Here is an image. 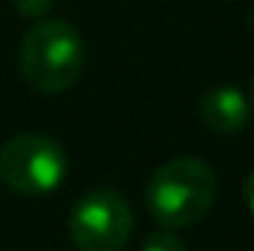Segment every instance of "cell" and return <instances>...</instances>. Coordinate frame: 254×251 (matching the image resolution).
Listing matches in <instances>:
<instances>
[{
    "label": "cell",
    "mask_w": 254,
    "mask_h": 251,
    "mask_svg": "<svg viewBox=\"0 0 254 251\" xmlns=\"http://www.w3.org/2000/svg\"><path fill=\"white\" fill-rule=\"evenodd\" d=\"M252 107H254V83H252Z\"/></svg>",
    "instance_id": "9"
},
{
    "label": "cell",
    "mask_w": 254,
    "mask_h": 251,
    "mask_svg": "<svg viewBox=\"0 0 254 251\" xmlns=\"http://www.w3.org/2000/svg\"><path fill=\"white\" fill-rule=\"evenodd\" d=\"M12 6L24 18H45L54 9V0H12Z\"/></svg>",
    "instance_id": "7"
},
{
    "label": "cell",
    "mask_w": 254,
    "mask_h": 251,
    "mask_svg": "<svg viewBox=\"0 0 254 251\" xmlns=\"http://www.w3.org/2000/svg\"><path fill=\"white\" fill-rule=\"evenodd\" d=\"M139 251H187V246H184V240L172 228H163V231L148 234Z\"/></svg>",
    "instance_id": "6"
},
{
    "label": "cell",
    "mask_w": 254,
    "mask_h": 251,
    "mask_svg": "<svg viewBox=\"0 0 254 251\" xmlns=\"http://www.w3.org/2000/svg\"><path fill=\"white\" fill-rule=\"evenodd\" d=\"M249 116H252V104L234 86H216L201 98V119L216 133H225V136L240 133L249 125Z\"/></svg>",
    "instance_id": "5"
},
{
    "label": "cell",
    "mask_w": 254,
    "mask_h": 251,
    "mask_svg": "<svg viewBox=\"0 0 254 251\" xmlns=\"http://www.w3.org/2000/svg\"><path fill=\"white\" fill-rule=\"evenodd\" d=\"M68 234L80 251H122L133 234V210L119 189L98 187L74 204Z\"/></svg>",
    "instance_id": "4"
},
{
    "label": "cell",
    "mask_w": 254,
    "mask_h": 251,
    "mask_svg": "<svg viewBox=\"0 0 254 251\" xmlns=\"http://www.w3.org/2000/svg\"><path fill=\"white\" fill-rule=\"evenodd\" d=\"M249 21H252V27H254V12H252V18H249Z\"/></svg>",
    "instance_id": "10"
},
{
    "label": "cell",
    "mask_w": 254,
    "mask_h": 251,
    "mask_svg": "<svg viewBox=\"0 0 254 251\" xmlns=\"http://www.w3.org/2000/svg\"><path fill=\"white\" fill-rule=\"evenodd\" d=\"M68 175L63 145L42 133H21L0 148V178L18 195H48Z\"/></svg>",
    "instance_id": "3"
},
{
    "label": "cell",
    "mask_w": 254,
    "mask_h": 251,
    "mask_svg": "<svg viewBox=\"0 0 254 251\" xmlns=\"http://www.w3.org/2000/svg\"><path fill=\"white\" fill-rule=\"evenodd\" d=\"M148 213L163 228L198 225L216 201V175L198 157H175L163 163L148 181Z\"/></svg>",
    "instance_id": "2"
},
{
    "label": "cell",
    "mask_w": 254,
    "mask_h": 251,
    "mask_svg": "<svg viewBox=\"0 0 254 251\" xmlns=\"http://www.w3.org/2000/svg\"><path fill=\"white\" fill-rule=\"evenodd\" d=\"M246 201H249V210H252V216H254V172L246 178Z\"/></svg>",
    "instance_id": "8"
},
{
    "label": "cell",
    "mask_w": 254,
    "mask_h": 251,
    "mask_svg": "<svg viewBox=\"0 0 254 251\" xmlns=\"http://www.w3.org/2000/svg\"><path fill=\"white\" fill-rule=\"evenodd\" d=\"M21 77L42 95L68 92L83 68H86V45L80 33L63 18H39L21 39Z\"/></svg>",
    "instance_id": "1"
}]
</instances>
